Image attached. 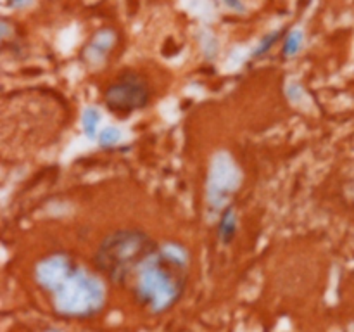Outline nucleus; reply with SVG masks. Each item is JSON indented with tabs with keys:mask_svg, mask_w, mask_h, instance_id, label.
<instances>
[{
	"mask_svg": "<svg viewBox=\"0 0 354 332\" xmlns=\"http://www.w3.org/2000/svg\"><path fill=\"white\" fill-rule=\"evenodd\" d=\"M37 279L47 290L52 304L69 318H90L99 313L106 301L104 286L95 275L57 252L37 266Z\"/></svg>",
	"mask_w": 354,
	"mask_h": 332,
	"instance_id": "1",
	"label": "nucleus"
},
{
	"mask_svg": "<svg viewBox=\"0 0 354 332\" xmlns=\"http://www.w3.org/2000/svg\"><path fill=\"white\" fill-rule=\"evenodd\" d=\"M189 252L176 242L159 246L158 252L138 270L131 290L142 306L159 315L171 310L187 289Z\"/></svg>",
	"mask_w": 354,
	"mask_h": 332,
	"instance_id": "2",
	"label": "nucleus"
},
{
	"mask_svg": "<svg viewBox=\"0 0 354 332\" xmlns=\"http://www.w3.org/2000/svg\"><path fill=\"white\" fill-rule=\"evenodd\" d=\"M159 244L144 230L118 228L104 237L93 263L100 275L118 286H131L138 270L158 252Z\"/></svg>",
	"mask_w": 354,
	"mask_h": 332,
	"instance_id": "3",
	"label": "nucleus"
},
{
	"mask_svg": "<svg viewBox=\"0 0 354 332\" xmlns=\"http://www.w3.org/2000/svg\"><path fill=\"white\" fill-rule=\"evenodd\" d=\"M149 82L137 71H127L118 76L104 92L106 107L116 116H130L151 102Z\"/></svg>",
	"mask_w": 354,
	"mask_h": 332,
	"instance_id": "4",
	"label": "nucleus"
},
{
	"mask_svg": "<svg viewBox=\"0 0 354 332\" xmlns=\"http://www.w3.org/2000/svg\"><path fill=\"white\" fill-rule=\"evenodd\" d=\"M116 31L111 30V28H102V30H99L93 35L90 44L85 47L83 55H85V59L90 64H102L111 48L116 45Z\"/></svg>",
	"mask_w": 354,
	"mask_h": 332,
	"instance_id": "5",
	"label": "nucleus"
},
{
	"mask_svg": "<svg viewBox=\"0 0 354 332\" xmlns=\"http://www.w3.org/2000/svg\"><path fill=\"white\" fill-rule=\"evenodd\" d=\"M237 234V211L232 204L223 208L220 221H218V239L223 244H230Z\"/></svg>",
	"mask_w": 354,
	"mask_h": 332,
	"instance_id": "6",
	"label": "nucleus"
},
{
	"mask_svg": "<svg viewBox=\"0 0 354 332\" xmlns=\"http://www.w3.org/2000/svg\"><path fill=\"white\" fill-rule=\"evenodd\" d=\"M303 45H304L303 31L297 30V28L296 30H290L282 42L283 57H294V55L303 48Z\"/></svg>",
	"mask_w": 354,
	"mask_h": 332,
	"instance_id": "7",
	"label": "nucleus"
},
{
	"mask_svg": "<svg viewBox=\"0 0 354 332\" xmlns=\"http://www.w3.org/2000/svg\"><path fill=\"white\" fill-rule=\"evenodd\" d=\"M99 123H100L99 109H97V107H93V106L85 107V111H83V114H82L83 133H85L88 138H95Z\"/></svg>",
	"mask_w": 354,
	"mask_h": 332,
	"instance_id": "8",
	"label": "nucleus"
},
{
	"mask_svg": "<svg viewBox=\"0 0 354 332\" xmlns=\"http://www.w3.org/2000/svg\"><path fill=\"white\" fill-rule=\"evenodd\" d=\"M282 33H283L282 30H277V31H272V33L265 35V37L261 38V42L258 44V47H256V50L252 52V57L258 59V57H263V55L268 54V52L272 50L273 45H275L277 42L282 38Z\"/></svg>",
	"mask_w": 354,
	"mask_h": 332,
	"instance_id": "9",
	"label": "nucleus"
},
{
	"mask_svg": "<svg viewBox=\"0 0 354 332\" xmlns=\"http://www.w3.org/2000/svg\"><path fill=\"white\" fill-rule=\"evenodd\" d=\"M121 140V130L118 127H107L97 137L100 147H114V145L120 144Z\"/></svg>",
	"mask_w": 354,
	"mask_h": 332,
	"instance_id": "10",
	"label": "nucleus"
},
{
	"mask_svg": "<svg viewBox=\"0 0 354 332\" xmlns=\"http://www.w3.org/2000/svg\"><path fill=\"white\" fill-rule=\"evenodd\" d=\"M287 95H289V99L292 100V102H299V100L304 97V92L303 89H301V85H297V83H290V85L287 86Z\"/></svg>",
	"mask_w": 354,
	"mask_h": 332,
	"instance_id": "11",
	"label": "nucleus"
},
{
	"mask_svg": "<svg viewBox=\"0 0 354 332\" xmlns=\"http://www.w3.org/2000/svg\"><path fill=\"white\" fill-rule=\"evenodd\" d=\"M225 6H227L228 9L235 10V12H244L245 10V6L242 2H239V0H235V2H225Z\"/></svg>",
	"mask_w": 354,
	"mask_h": 332,
	"instance_id": "12",
	"label": "nucleus"
},
{
	"mask_svg": "<svg viewBox=\"0 0 354 332\" xmlns=\"http://www.w3.org/2000/svg\"><path fill=\"white\" fill-rule=\"evenodd\" d=\"M48 332H57V331H48Z\"/></svg>",
	"mask_w": 354,
	"mask_h": 332,
	"instance_id": "13",
	"label": "nucleus"
}]
</instances>
